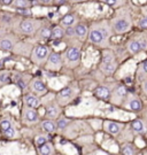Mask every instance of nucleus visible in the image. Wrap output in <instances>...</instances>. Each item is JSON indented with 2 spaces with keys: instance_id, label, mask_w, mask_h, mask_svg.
Instances as JSON below:
<instances>
[{
  "instance_id": "obj_10",
  "label": "nucleus",
  "mask_w": 147,
  "mask_h": 155,
  "mask_svg": "<svg viewBox=\"0 0 147 155\" xmlns=\"http://www.w3.org/2000/svg\"><path fill=\"white\" fill-rule=\"evenodd\" d=\"M74 97V89L70 86H67L64 89H62L59 93H57V101L61 105H66Z\"/></svg>"
},
{
  "instance_id": "obj_42",
  "label": "nucleus",
  "mask_w": 147,
  "mask_h": 155,
  "mask_svg": "<svg viewBox=\"0 0 147 155\" xmlns=\"http://www.w3.org/2000/svg\"><path fill=\"white\" fill-rule=\"evenodd\" d=\"M144 70H145V71L147 73V61L145 62V63H144Z\"/></svg>"
},
{
  "instance_id": "obj_18",
  "label": "nucleus",
  "mask_w": 147,
  "mask_h": 155,
  "mask_svg": "<svg viewBox=\"0 0 147 155\" xmlns=\"http://www.w3.org/2000/svg\"><path fill=\"white\" fill-rule=\"evenodd\" d=\"M15 17L9 14H0V28H8L13 24Z\"/></svg>"
},
{
  "instance_id": "obj_22",
  "label": "nucleus",
  "mask_w": 147,
  "mask_h": 155,
  "mask_svg": "<svg viewBox=\"0 0 147 155\" xmlns=\"http://www.w3.org/2000/svg\"><path fill=\"white\" fill-rule=\"evenodd\" d=\"M109 90L107 89V87H105V86H99L97 90H95V96L99 98H101V99H107V98H109Z\"/></svg>"
},
{
  "instance_id": "obj_34",
  "label": "nucleus",
  "mask_w": 147,
  "mask_h": 155,
  "mask_svg": "<svg viewBox=\"0 0 147 155\" xmlns=\"http://www.w3.org/2000/svg\"><path fill=\"white\" fill-rule=\"evenodd\" d=\"M125 93H127V90H125L124 86H120V87H117V90H116V94H117L118 97H124Z\"/></svg>"
},
{
  "instance_id": "obj_14",
  "label": "nucleus",
  "mask_w": 147,
  "mask_h": 155,
  "mask_svg": "<svg viewBox=\"0 0 147 155\" xmlns=\"http://www.w3.org/2000/svg\"><path fill=\"white\" fill-rule=\"evenodd\" d=\"M24 103L27 107H30V108H38L40 106V99L38 96H35V94H27L24 97Z\"/></svg>"
},
{
  "instance_id": "obj_45",
  "label": "nucleus",
  "mask_w": 147,
  "mask_h": 155,
  "mask_svg": "<svg viewBox=\"0 0 147 155\" xmlns=\"http://www.w3.org/2000/svg\"><path fill=\"white\" fill-rule=\"evenodd\" d=\"M0 6H1V5H0Z\"/></svg>"
},
{
  "instance_id": "obj_1",
  "label": "nucleus",
  "mask_w": 147,
  "mask_h": 155,
  "mask_svg": "<svg viewBox=\"0 0 147 155\" xmlns=\"http://www.w3.org/2000/svg\"><path fill=\"white\" fill-rule=\"evenodd\" d=\"M41 27H43V22L40 20L31 19L30 16L21 20L18 23V31L21 34H23V35H27V36H34V35H36L37 32H38V30Z\"/></svg>"
},
{
  "instance_id": "obj_2",
  "label": "nucleus",
  "mask_w": 147,
  "mask_h": 155,
  "mask_svg": "<svg viewBox=\"0 0 147 155\" xmlns=\"http://www.w3.org/2000/svg\"><path fill=\"white\" fill-rule=\"evenodd\" d=\"M51 50L48 46L46 45H43V44H39V45H35L32 47V51H31V54H30V58L31 61L38 64V66H43V64H46L47 60L51 55Z\"/></svg>"
},
{
  "instance_id": "obj_35",
  "label": "nucleus",
  "mask_w": 147,
  "mask_h": 155,
  "mask_svg": "<svg viewBox=\"0 0 147 155\" xmlns=\"http://www.w3.org/2000/svg\"><path fill=\"white\" fill-rule=\"evenodd\" d=\"M13 2H14V0H0V5L2 7H7V6L10 7L13 5Z\"/></svg>"
},
{
  "instance_id": "obj_23",
  "label": "nucleus",
  "mask_w": 147,
  "mask_h": 155,
  "mask_svg": "<svg viewBox=\"0 0 147 155\" xmlns=\"http://www.w3.org/2000/svg\"><path fill=\"white\" fill-rule=\"evenodd\" d=\"M131 128H132V130H133L134 132H137V133H140V132H143V131L145 130L144 123H143L140 119L133 121V122L131 123Z\"/></svg>"
},
{
  "instance_id": "obj_19",
  "label": "nucleus",
  "mask_w": 147,
  "mask_h": 155,
  "mask_svg": "<svg viewBox=\"0 0 147 155\" xmlns=\"http://www.w3.org/2000/svg\"><path fill=\"white\" fill-rule=\"evenodd\" d=\"M41 128H43V130H44L45 132L52 133V132H54L55 130H56L57 125L55 124L52 119H45V121L41 122Z\"/></svg>"
},
{
  "instance_id": "obj_33",
  "label": "nucleus",
  "mask_w": 147,
  "mask_h": 155,
  "mask_svg": "<svg viewBox=\"0 0 147 155\" xmlns=\"http://www.w3.org/2000/svg\"><path fill=\"white\" fill-rule=\"evenodd\" d=\"M64 34L67 37H74L76 36V31H75V27H70V28H66L64 29Z\"/></svg>"
},
{
  "instance_id": "obj_25",
  "label": "nucleus",
  "mask_w": 147,
  "mask_h": 155,
  "mask_svg": "<svg viewBox=\"0 0 147 155\" xmlns=\"http://www.w3.org/2000/svg\"><path fill=\"white\" fill-rule=\"evenodd\" d=\"M39 153L40 155H51L52 154V145L48 142H45L39 146Z\"/></svg>"
},
{
  "instance_id": "obj_36",
  "label": "nucleus",
  "mask_w": 147,
  "mask_h": 155,
  "mask_svg": "<svg viewBox=\"0 0 147 155\" xmlns=\"http://www.w3.org/2000/svg\"><path fill=\"white\" fill-rule=\"evenodd\" d=\"M104 3L108 5V6H116L118 5V0H101Z\"/></svg>"
},
{
  "instance_id": "obj_44",
  "label": "nucleus",
  "mask_w": 147,
  "mask_h": 155,
  "mask_svg": "<svg viewBox=\"0 0 147 155\" xmlns=\"http://www.w3.org/2000/svg\"><path fill=\"white\" fill-rule=\"evenodd\" d=\"M145 91H146V93H147V83L145 84Z\"/></svg>"
},
{
  "instance_id": "obj_13",
  "label": "nucleus",
  "mask_w": 147,
  "mask_h": 155,
  "mask_svg": "<svg viewBox=\"0 0 147 155\" xmlns=\"http://www.w3.org/2000/svg\"><path fill=\"white\" fill-rule=\"evenodd\" d=\"M75 31H76V37L80 40H84L86 38V36H89V29L88 25L84 23H77L75 25Z\"/></svg>"
},
{
  "instance_id": "obj_29",
  "label": "nucleus",
  "mask_w": 147,
  "mask_h": 155,
  "mask_svg": "<svg viewBox=\"0 0 147 155\" xmlns=\"http://www.w3.org/2000/svg\"><path fill=\"white\" fill-rule=\"evenodd\" d=\"M68 123H69V119H68V118H60V119L57 121L56 125H57L59 129H64V128L68 125Z\"/></svg>"
},
{
  "instance_id": "obj_26",
  "label": "nucleus",
  "mask_w": 147,
  "mask_h": 155,
  "mask_svg": "<svg viewBox=\"0 0 147 155\" xmlns=\"http://www.w3.org/2000/svg\"><path fill=\"white\" fill-rule=\"evenodd\" d=\"M10 126H13V124H12V121L9 118H4V119L0 121V129H1L2 132L5 130H7L8 128H10Z\"/></svg>"
},
{
  "instance_id": "obj_38",
  "label": "nucleus",
  "mask_w": 147,
  "mask_h": 155,
  "mask_svg": "<svg viewBox=\"0 0 147 155\" xmlns=\"http://www.w3.org/2000/svg\"><path fill=\"white\" fill-rule=\"evenodd\" d=\"M37 2L40 5H44V6H48V5L53 3V0H37Z\"/></svg>"
},
{
  "instance_id": "obj_15",
  "label": "nucleus",
  "mask_w": 147,
  "mask_h": 155,
  "mask_svg": "<svg viewBox=\"0 0 147 155\" xmlns=\"http://www.w3.org/2000/svg\"><path fill=\"white\" fill-rule=\"evenodd\" d=\"M46 116L48 117L50 119H54V118H57L59 115H60V107L55 103H51L46 107V112H45Z\"/></svg>"
},
{
  "instance_id": "obj_40",
  "label": "nucleus",
  "mask_w": 147,
  "mask_h": 155,
  "mask_svg": "<svg viewBox=\"0 0 147 155\" xmlns=\"http://www.w3.org/2000/svg\"><path fill=\"white\" fill-rule=\"evenodd\" d=\"M140 44H141V47H143V50H144V48H146L147 40H146V39H140Z\"/></svg>"
},
{
  "instance_id": "obj_32",
  "label": "nucleus",
  "mask_w": 147,
  "mask_h": 155,
  "mask_svg": "<svg viewBox=\"0 0 147 155\" xmlns=\"http://www.w3.org/2000/svg\"><path fill=\"white\" fill-rule=\"evenodd\" d=\"M4 135L7 137V138H14V136H15V130H14V128H13V126L8 128L7 130L4 131Z\"/></svg>"
},
{
  "instance_id": "obj_11",
  "label": "nucleus",
  "mask_w": 147,
  "mask_h": 155,
  "mask_svg": "<svg viewBox=\"0 0 147 155\" xmlns=\"http://www.w3.org/2000/svg\"><path fill=\"white\" fill-rule=\"evenodd\" d=\"M77 23H78V17L75 14H66L60 20V25L64 29L70 28V27H75Z\"/></svg>"
},
{
  "instance_id": "obj_16",
  "label": "nucleus",
  "mask_w": 147,
  "mask_h": 155,
  "mask_svg": "<svg viewBox=\"0 0 147 155\" xmlns=\"http://www.w3.org/2000/svg\"><path fill=\"white\" fill-rule=\"evenodd\" d=\"M36 38L38 39H43V40H46V39H50L52 36V28L47 27V25H43L36 35Z\"/></svg>"
},
{
  "instance_id": "obj_17",
  "label": "nucleus",
  "mask_w": 147,
  "mask_h": 155,
  "mask_svg": "<svg viewBox=\"0 0 147 155\" xmlns=\"http://www.w3.org/2000/svg\"><path fill=\"white\" fill-rule=\"evenodd\" d=\"M13 8H15L16 10L20 9H28L32 7V1L31 0H14L13 5L10 6Z\"/></svg>"
},
{
  "instance_id": "obj_41",
  "label": "nucleus",
  "mask_w": 147,
  "mask_h": 155,
  "mask_svg": "<svg viewBox=\"0 0 147 155\" xmlns=\"http://www.w3.org/2000/svg\"><path fill=\"white\" fill-rule=\"evenodd\" d=\"M69 1H71L74 3H79V2H84V1H86V0H69Z\"/></svg>"
},
{
  "instance_id": "obj_6",
  "label": "nucleus",
  "mask_w": 147,
  "mask_h": 155,
  "mask_svg": "<svg viewBox=\"0 0 147 155\" xmlns=\"http://www.w3.org/2000/svg\"><path fill=\"white\" fill-rule=\"evenodd\" d=\"M64 60L68 66H76L80 60V51L78 47H69L64 52Z\"/></svg>"
},
{
  "instance_id": "obj_39",
  "label": "nucleus",
  "mask_w": 147,
  "mask_h": 155,
  "mask_svg": "<svg viewBox=\"0 0 147 155\" xmlns=\"http://www.w3.org/2000/svg\"><path fill=\"white\" fill-rule=\"evenodd\" d=\"M66 1L67 0H53V3L54 5H63V3H66Z\"/></svg>"
},
{
  "instance_id": "obj_3",
  "label": "nucleus",
  "mask_w": 147,
  "mask_h": 155,
  "mask_svg": "<svg viewBox=\"0 0 147 155\" xmlns=\"http://www.w3.org/2000/svg\"><path fill=\"white\" fill-rule=\"evenodd\" d=\"M108 36H109V32L105 27H93L89 32L90 41L95 44V45L102 44L106 39L108 38Z\"/></svg>"
},
{
  "instance_id": "obj_21",
  "label": "nucleus",
  "mask_w": 147,
  "mask_h": 155,
  "mask_svg": "<svg viewBox=\"0 0 147 155\" xmlns=\"http://www.w3.org/2000/svg\"><path fill=\"white\" fill-rule=\"evenodd\" d=\"M105 128L111 135H117L121 131V125L118 123H116V122H106L105 123Z\"/></svg>"
},
{
  "instance_id": "obj_28",
  "label": "nucleus",
  "mask_w": 147,
  "mask_h": 155,
  "mask_svg": "<svg viewBox=\"0 0 147 155\" xmlns=\"http://www.w3.org/2000/svg\"><path fill=\"white\" fill-rule=\"evenodd\" d=\"M9 78H10V73H8V71H2V73H0V84L7 83V82L9 80Z\"/></svg>"
},
{
  "instance_id": "obj_27",
  "label": "nucleus",
  "mask_w": 147,
  "mask_h": 155,
  "mask_svg": "<svg viewBox=\"0 0 147 155\" xmlns=\"http://www.w3.org/2000/svg\"><path fill=\"white\" fill-rule=\"evenodd\" d=\"M129 106H130V108H131L132 110H134V112H138V110H140V108H141V105H140L139 100H137V99L131 100Z\"/></svg>"
},
{
  "instance_id": "obj_43",
  "label": "nucleus",
  "mask_w": 147,
  "mask_h": 155,
  "mask_svg": "<svg viewBox=\"0 0 147 155\" xmlns=\"http://www.w3.org/2000/svg\"><path fill=\"white\" fill-rule=\"evenodd\" d=\"M2 35H5V34H4V31H2V29H0V37H1Z\"/></svg>"
},
{
  "instance_id": "obj_9",
  "label": "nucleus",
  "mask_w": 147,
  "mask_h": 155,
  "mask_svg": "<svg viewBox=\"0 0 147 155\" xmlns=\"http://www.w3.org/2000/svg\"><path fill=\"white\" fill-rule=\"evenodd\" d=\"M30 87H31L32 92L38 97L39 96H44L45 93H47V87H46L45 83L41 79H39V78H36V79H34L31 82Z\"/></svg>"
},
{
  "instance_id": "obj_8",
  "label": "nucleus",
  "mask_w": 147,
  "mask_h": 155,
  "mask_svg": "<svg viewBox=\"0 0 147 155\" xmlns=\"http://www.w3.org/2000/svg\"><path fill=\"white\" fill-rule=\"evenodd\" d=\"M39 119V115L35 110V108H30L25 106V109L23 110V121L27 124H34L37 123Z\"/></svg>"
},
{
  "instance_id": "obj_4",
  "label": "nucleus",
  "mask_w": 147,
  "mask_h": 155,
  "mask_svg": "<svg viewBox=\"0 0 147 155\" xmlns=\"http://www.w3.org/2000/svg\"><path fill=\"white\" fill-rule=\"evenodd\" d=\"M62 64H63V58L61 57V54L57 53V52H52L48 60H47V62H46V64H45V67L48 70L57 71L62 68Z\"/></svg>"
},
{
  "instance_id": "obj_20",
  "label": "nucleus",
  "mask_w": 147,
  "mask_h": 155,
  "mask_svg": "<svg viewBox=\"0 0 147 155\" xmlns=\"http://www.w3.org/2000/svg\"><path fill=\"white\" fill-rule=\"evenodd\" d=\"M66 36L64 34V29L59 24V25H54L52 28V36L51 38L55 39V40H59V39H62L63 37Z\"/></svg>"
},
{
  "instance_id": "obj_24",
  "label": "nucleus",
  "mask_w": 147,
  "mask_h": 155,
  "mask_svg": "<svg viewBox=\"0 0 147 155\" xmlns=\"http://www.w3.org/2000/svg\"><path fill=\"white\" fill-rule=\"evenodd\" d=\"M129 50L131 53H138L143 50L141 47V44H140V40H133L129 44Z\"/></svg>"
},
{
  "instance_id": "obj_12",
  "label": "nucleus",
  "mask_w": 147,
  "mask_h": 155,
  "mask_svg": "<svg viewBox=\"0 0 147 155\" xmlns=\"http://www.w3.org/2000/svg\"><path fill=\"white\" fill-rule=\"evenodd\" d=\"M114 30L117 34H123L127 32L130 29V22L127 19H118L114 22Z\"/></svg>"
},
{
  "instance_id": "obj_37",
  "label": "nucleus",
  "mask_w": 147,
  "mask_h": 155,
  "mask_svg": "<svg viewBox=\"0 0 147 155\" xmlns=\"http://www.w3.org/2000/svg\"><path fill=\"white\" fill-rule=\"evenodd\" d=\"M139 28L141 29H147V17H144L139 21Z\"/></svg>"
},
{
  "instance_id": "obj_7",
  "label": "nucleus",
  "mask_w": 147,
  "mask_h": 155,
  "mask_svg": "<svg viewBox=\"0 0 147 155\" xmlns=\"http://www.w3.org/2000/svg\"><path fill=\"white\" fill-rule=\"evenodd\" d=\"M116 68V63L111 53H105L104 58H102V66L101 69L106 73V74H113L115 71Z\"/></svg>"
},
{
  "instance_id": "obj_30",
  "label": "nucleus",
  "mask_w": 147,
  "mask_h": 155,
  "mask_svg": "<svg viewBox=\"0 0 147 155\" xmlns=\"http://www.w3.org/2000/svg\"><path fill=\"white\" fill-rule=\"evenodd\" d=\"M122 153H123V155H133L134 154V149L132 148V146L127 145V146H124V147H123Z\"/></svg>"
},
{
  "instance_id": "obj_31",
  "label": "nucleus",
  "mask_w": 147,
  "mask_h": 155,
  "mask_svg": "<svg viewBox=\"0 0 147 155\" xmlns=\"http://www.w3.org/2000/svg\"><path fill=\"white\" fill-rule=\"evenodd\" d=\"M45 142H47V136L40 135V136L36 137V144L38 146H40V145H43V144H45Z\"/></svg>"
},
{
  "instance_id": "obj_5",
  "label": "nucleus",
  "mask_w": 147,
  "mask_h": 155,
  "mask_svg": "<svg viewBox=\"0 0 147 155\" xmlns=\"http://www.w3.org/2000/svg\"><path fill=\"white\" fill-rule=\"evenodd\" d=\"M16 38L13 35H8L5 34L0 37V50L5 51V52H10L15 48L16 46Z\"/></svg>"
}]
</instances>
